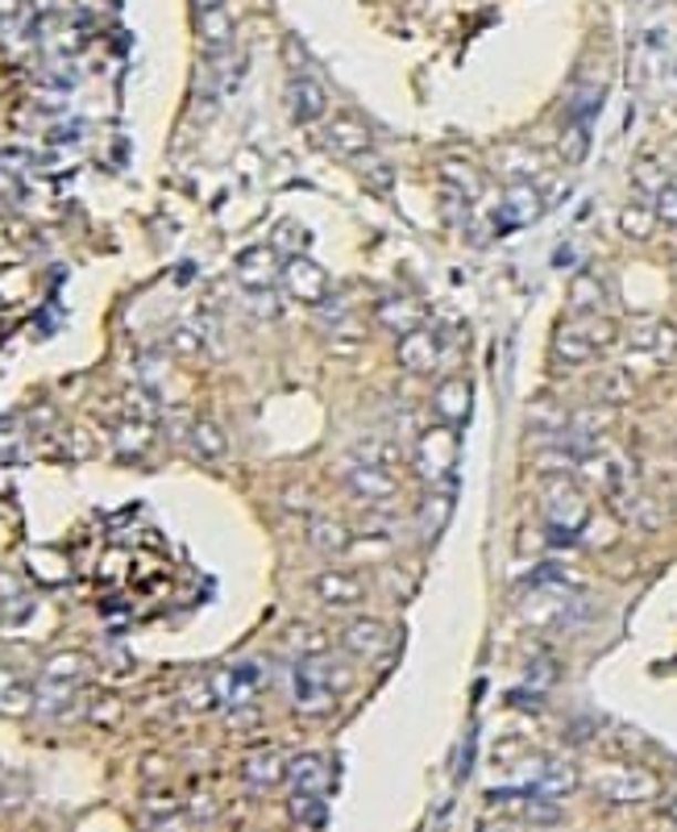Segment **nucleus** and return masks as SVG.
I'll list each match as a JSON object with an SVG mask.
<instances>
[{"mask_svg": "<svg viewBox=\"0 0 677 832\" xmlns=\"http://www.w3.org/2000/svg\"><path fill=\"white\" fill-rule=\"evenodd\" d=\"M541 512L544 524H549V538L553 541H574L586 520H591V503L582 496V487L570 479V475H553L544 479L541 487Z\"/></svg>", "mask_w": 677, "mask_h": 832, "instance_id": "f257e3e1", "label": "nucleus"}, {"mask_svg": "<svg viewBox=\"0 0 677 832\" xmlns=\"http://www.w3.org/2000/svg\"><path fill=\"white\" fill-rule=\"evenodd\" d=\"M615 337H619V330H615V321L603 316V312L574 316V321L558 325V333H553V354H558L565 366H586L594 354L607 350Z\"/></svg>", "mask_w": 677, "mask_h": 832, "instance_id": "f03ea898", "label": "nucleus"}, {"mask_svg": "<svg viewBox=\"0 0 677 832\" xmlns=\"http://www.w3.org/2000/svg\"><path fill=\"white\" fill-rule=\"evenodd\" d=\"M591 787L611 803H648L660 795V782L644 766H598L591 774Z\"/></svg>", "mask_w": 677, "mask_h": 832, "instance_id": "7ed1b4c3", "label": "nucleus"}, {"mask_svg": "<svg viewBox=\"0 0 677 832\" xmlns=\"http://www.w3.org/2000/svg\"><path fill=\"white\" fill-rule=\"evenodd\" d=\"M577 470L591 483H598V491L615 503H627L632 491H636V467H632V458L624 450H591L577 462Z\"/></svg>", "mask_w": 677, "mask_h": 832, "instance_id": "20e7f679", "label": "nucleus"}, {"mask_svg": "<svg viewBox=\"0 0 677 832\" xmlns=\"http://www.w3.org/2000/svg\"><path fill=\"white\" fill-rule=\"evenodd\" d=\"M454 462H458V437L449 425H437L420 434V446H416V470H420L424 483L440 487L449 475H454Z\"/></svg>", "mask_w": 677, "mask_h": 832, "instance_id": "39448f33", "label": "nucleus"}, {"mask_svg": "<svg viewBox=\"0 0 677 832\" xmlns=\"http://www.w3.org/2000/svg\"><path fill=\"white\" fill-rule=\"evenodd\" d=\"M291 695L304 711H324L333 708V687H329V662L321 658H300L291 670Z\"/></svg>", "mask_w": 677, "mask_h": 832, "instance_id": "423d86ee", "label": "nucleus"}, {"mask_svg": "<svg viewBox=\"0 0 677 832\" xmlns=\"http://www.w3.org/2000/svg\"><path fill=\"white\" fill-rule=\"evenodd\" d=\"M283 288L304 304H324L329 300V275H324L321 262L304 259V254H291L283 262Z\"/></svg>", "mask_w": 677, "mask_h": 832, "instance_id": "0eeeda50", "label": "nucleus"}, {"mask_svg": "<svg viewBox=\"0 0 677 832\" xmlns=\"http://www.w3.org/2000/svg\"><path fill=\"white\" fill-rule=\"evenodd\" d=\"M528 595L520 612H524V624H558L561 616H570V591L565 583H528Z\"/></svg>", "mask_w": 677, "mask_h": 832, "instance_id": "6e6552de", "label": "nucleus"}, {"mask_svg": "<svg viewBox=\"0 0 677 832\" xmlns=\"http://www.w3.org/2000/svg\"><path fill=\"white\" fill-rule=\"evenodd\" d=\"M632 346L640 350V354H648V358H677V325L674 321H660V316H644V321H636L632 325Z\"/></svg>", "mask_w": 677, "mask_h": 832, "instance_id": "1a4fd4ad", "label": "nucleus"}, {"mask_svg": "<svg viewBox=\"0 0 677 832\" xmlns=\"http://www.w3.org/2000/svg\"><path fill=\"white\" fill-rule=\"evenodd\" d=\"M312 595L329 607H357L366 600V587H362V579L350 571H321L312 579Z\"/></svg>", "mask_w": 677, "mask_h": 832, "instance_id": "9d476101", "label": "nucleus"}, {"mask_svg": "<svg viewBox=\"0 0 677 832\" xmlns=\"http://www.w3.org/2000/svg\"><path fill=\"white\" fill-rule=\"evenodd\" d=\"M541 212H544V196H541V188H537V184H528V179L508 184V191H503V205H499L503 226H532Z\"/></svg>", "mask_w": 677, "mask_h": 832, "instance_id": "9b49d317", "label": "nucleus"}, {"mask_svg": "<svg viewBox=\"0 0 677 832\" xmlns=\"http://www.w3.org/2000/svg\"><path fill=\"white\" fill-rule=\"evenodd\" d=\"M238 275L246 288L267 292V288H274V283L283 279V262H279V254H274L271 246H250V250H241Z\"/></svg>", "mask_w": 677, "mask_h": 832, "instance_id": "f8f14e48", "label": "nucleus"}, {"mask_svg": "<svg viewBox=\"0 0 677 832\" xmlns=\"http://www.w3.org/2000/svg\"><path fill=\"white\" fill-rule=\"evenodd\" d=\"M262 678V666H233V670H225V675H217L212 678V691H217V699L220 704H229V708H246L250 699L258 695V683Z\"/></svg>", "mask_w": 677, "mask_h": 832, "instance_id": "ddd939ff", "label": "nucleus"}, {"mask_svg": "<svg viewBox=\"0 0 677 832\" xmlns=\"http://www.w3.org/2000/svg\"><path fill=\"white\" fill-rule=\"evenodd\" d=\"M433 408H437L440 425H466L470 420V408H475V392H470V383L466 379H445L437 387V396H433Z\"/></svg>", "mask_w": 677, "mask_h": 832, "instance_id": "4468645a", "label": "nucleus"}, {"mask_svg": "<svg viewBox=\"0 0 677 832\" xmlns=\"http://www.w3.org/2000/svg\"><path fill=\"white\" fill-rule=\"evenodd\" d=\"M395 354H399V366H404V371H412V375H428V371L440 363V346H437V337H433L428 330L404 333Z\"/></svg>", "mask_w": 677, "mask_h": 832, "instance_id": "2eb2a0df", "label": "nucleus"}, {"mask_svg": "<svg viewBox=\"0 0 677 832\" xmlns=\"http://www.w3.org/2000/svg\"><path fill=\"white\" fill-rule=\"evenodd\" d=\"M345 487H350V496H357V500H366V503L390 500V496L399 491V483H395V475H390L387 467H350Z\"/></svg>", "mask_w": 677, "mask_h": 832, "instance_id": "dca6fc26", "label": "nucleus"}, {"mask_svg": "<svg viewBox=\"0 0 677 832\" xmlns=\"http://www.w3.org/2000/svg\"><path fill=\"white\" fill-rule=\"evenodd\" d=\"M329 782V762L321 753H295L288 762V787L295 795H321Z\"/></svg>", "mask_w": 677, "mask_h": 832, "instance_id": "f3484780", "label": "nucleus"}, {"mask_svg": "<svg viewBox=\"0 0 677 832\" xmlns=\"http://www.w3.org/2000/svg\"><path fill=\"white\" fill-rule=\"evenodd\" d=\"M528 791H537V795L544 799H565L577 791V770L570 762H561V758H544L541 762V774L532 779V787Z\"/></svg>", "mask_w": 677, "mask_h": 832, "instance_id": "a211bd4d", "label": "nucleus"}, {"mask_svg": "<svg viewBox=\"0 0 677 832\" xmlns=\"http://www.w3.org/2000/svg\"><path fill=\"white\" fill-rule=\"evenodd\" d=\"M187 441H191V450L200 454L204 462H220L229 454V437H225V429L212 416H196L191 429H187Z\"/></svg>", "mask_w": 677, "mask_h": 832, "instance_id": "6ab92c4d", "label": "nucleus"}, {"mask_svg": "<svg viewBox=\"0 0 677 832\" xmlns=\"http://www.w3.org/2000/svg\"><path fill=\"white\" fill-rule=\"evenodd\" d=\"M345 649L357 654V658H378L387 649V628L371 616H357L350 628H345Z\"/></svg>", "mask_w": 677, "mask_h": 832, "instance_id": "aec40b11", "label": "nucleus"}, {"mask_svg": "<svg viewBox=\"0 0 677 832\" xmlns=\"http://www.w3.org/2000/svg\"><path fill=\"white\" fill-rule=\"evenodd\" d=\"M324 138H329V146L341 150V155H362V150H371V129L362 122H354V117H333L329 129H324Z\"/></svg>", "mask_w": 677, "mask_h": 832, "instance_id": "412c9836", "label": "nucleus"}, {"mask_svg": "<svg viewBox=\"0 0 677 832\" xmlns=\"http://www.w3.org/2000/svg\"><path fill=\"white\" fill-rule=\"evenodd\" d=\"M657 226L660 221L648 200H632V205L619 208V233L632 238V242H648V238L657 233Z\"/></svg>", "mask_w": 677, "mask_h": 832, "instance_id": "4be33fe9", "label": "nucleus"}, {"mask_svg": "<svg viewBox=\"0 0 677 832\" xmlns=\"http://www.w3.org/2000/svg\"><path fill=\"white\" fill-rule=\"evenodd\" d=\"M308 541H312V550H321V554H345L350 529L333 517H312L308 520Z\"/></svg>", "mask_w": 677, "mask_h": 832, "instance_id": "5701e85b", "label": "nucleus"}, {"mask_svg": "<svg viewBox=\"0 0 677 832\" xmlns=\"http://www.w3.org/2000/svg\"><path fill=\"white\" fill-rule=\"evenodd\" d=\"M291 113L295 122H321L324 117V87L316 80H295L291 84Z\"/></svg>", "mask_w": 677, "mask_h": 832, "instance_id": "b1692460", "label": "nucleus"}, {"mask_svg": "<svg viewBox=\"0 0 677 832\" xmlns=\"http://www.w3.org/2000/svg\"><path fill=\"white\" fill-rule=\"evenodd\" d=\"M607 309V288L598 283L594 275H577L570 283V312L574 316H591V312Z\"/></svg>", "mask_w": 677, "mask_h": 832, "instance_id": "393cba45", "label": "nucleus"}, {"mask_svg": "<svg viewBox=\"0 0 677 832\" xmlns=\"http://www.w3.org/2000/svg\"><path fill=\"white\" fill-rule=\"evenodd\" d=\"M283 779H288V766H283V758L274 749H258L254 758L246 762V782L258 787V791H267V787H274V782Z\"/></svg>", "mask_w": 677, "mask_h": 832, "instance_id": "a878e982", "label": "nucleus"}, {"mask_svg": "<svg viewBox=\"0 0 677 832\" xmlns=\"http://www.w3.org/2000/svg\"><path fill=\"white\" fill-rule=\"evenodd\" d=\"M378 321L387 325L390 333H412V330H420V309L412 304V300H404V295H390V300H383L378 304Z\"/></svg>", "mask_w": 677, "mask_h": 832, "instance_id": "bb28decb", "label": "nucleus"}, {"mask_svg": "<svg viewBox=\"0 0 677 832\" xmlns=\"http://www.w3.org/2000/svg\"><path fill=\"white\" fill-rule=\"evenodd\" d=\"M449 512H454V500L445 496V491H433L428 500H424V508H420V533H424V541H433L445 529V520H449Z\"/></svg>", "mask_w": 677, "mask_h": 832, "instance_id": "cd10ccee", "label": "nucleus"}, {"mask_svg": "<svg viewBox=\"0 0 677 832\" xmlns=\"http://www.w3.org/2000/svg\"><path fill=\"white\" fill-rule=\"evenodd\" d=\"M632 392H636V383L627 379L624 371H607V375L594 379V396L607 399V404H624V399H632Z\"/></svg>", "mask_w": 677, "mask_h": 832, "instance_id": "c85d7f7f", "label": "nucleus"}, {"mask_svg": "<svg viewBox=\"0 0 677 832\" xmlns=\"http://www.w3.org/2000/svg\"><path fill=\"white\" fill-rule=\"evenodd\" d=\"M632 179H636V191H640L648 205H653V200H657V191L665 188V184H669V175L660 171L657 163H648V158H640V163H636V171H632Z\"/></svg>", "mask_w": 677, "mask_h": 832, "instance_id": "c756f323", "label": "nucleus"}, {"mask_svg": "<svg viewBox=\"0 0 677 832\" xmlns=\"http://www.w3.org/2000/svg\"><path fill=\"white\" fill-rule=\"evenodd\" d=\"M387 462H390V446L374 441V437L350 446V467H387Z\"/></svg>", "mask_w": 677, "mask_h": 832, "instance_id": "7c9ffc66", "label": "nucleus"}, {"mask_svg": "<svg viewBox=\"0 0 677 832\" xmlns=\"http://www.w3.org/2000/svg\"><path fill=\"white\" fill-rule=\"evenodd\" d=\"M34 711V687L13 683L9 691L0 695V716H30Z\"/></svg>", "mask_w": 677, "mask_h": 832, "instance_id": "2f4dec72", "label": "nucleus"}, {"mask_svg": "<svg viewBox=\"0 0 677 832\" xmlns=\"http://www.w3.org/2000/svg\"><path fill=\"white\" fill-rule=\"evenodd\" d=\"M291 815H295L304 829H316V824H324V799L321 795H295V791H291Z\"/></svg>", "mask_w": 677, "mask_h": 832, "instance_id": "473e14b6", "label": "nucleus"}, {"mask_svg": "<svg viewBox=\"0 0 677 832\" xmlns=\"http://www.w3.org/2000/svg\"><path fill=\"white\" fill-rule=\"evenodd\" d=\"M117 446L125 454H137V450H146V446H150V429H146V420H142V416H129V420L121 425Z\"/></svg>", "mask_w": 677, "mask_h": 832, "instance_id": "72a5a7b5", "label": "nucleus"}, {"mask_svg": "<svg viewBox=\"0 0 677 832\" xmlns=\"http://www.w3.org/2000/svg\"><path fill=\"white\" fill-rule=\"evenodd\" d=\"M80 675H84V658L80 654H54L46 662V678H54V683H75Z\"/></svg>", "mask_w": 677, "mask_h": 832, "instance_id": "f704fd0d", "label": "nucleus"}, {"mask_svg": "<svg viewBox=\"0 0 677 832\" xmlns=\"http://www.w3.org/2000/svg\"><path fill=\"white\" fill-rule=\"evenodd\" d=\"M653 212H657L660 226L677 229V184H665V188L657 191V200H653Z\"/></svg>", "mask_w": 677, "mask_h": 832, "instance_id": "c9c22d12", "label": "nucleus"}, {"mask_svg": "<svg viewBox=\"0 0 677 832\" xmlns=\"http://www.w3.org/2000/svg\"><path fill=\"white\" fill-rule=\"evenodd\" d=\"M586 142H591L586 138V129L574 125V129L561 138V158H565V163H582V158H586Z\"/></svg>", "mask_w": 677, "mask_h": 832, "instance_id": "e433bc0d", "label": "nucleus"}, {"mask_svg": "<svg viewBox=\"0 0 677 832\" xmlns=\"http://www.w3.org/2000/svg\"><path fill=\"white\" fill-rule=\"evenodd\" d=\"M478 832H528V824H515V820H491V824H482Z\"/></svg>", "mask_w": 677, "mask_h": 832, "instance_id": "4c0bfd02", "label": "nucleus"}, {"mask_svg": "<svg viewBox=\"0 0 677 832\" xmlns=\"http://www.w3.org/2000/svg\"><path fill=\"white\" fill-rule=\"evenodd\" d=\"M220 4H225V0H196V9H200V18H204V13H217Z\"/></svg>", "mask_w": 677, "mask_h": 832, "instance_id": "58836bf2", "label": "nucleus"}, {"mask_svg": "<svg viewBox=\"0 0 677 832\" xmlns=\"http://www.w3.org/2000/svg\"><path fill=\"white\" fill-rule=\"evenodd\" d=\"M13 683H18V678H13V675H9V670H0V695H4V691H9V687H13Z\"/></svg>", "mask_w": 677, "mask_h": 832, "instance_id": "ea45409f", "label": "nucleus"}, {"mask_svg": "<svg viewBox=\"0 0 677 832\" xmlns=\"http://www.w3.org/2000/svg\"><path fill=\"white\" fill-rule=\"evenodd\" d=\"M669 815H674V824H677V799H674V808H669Z\"/></svg>", "mask_w": 677, "mask_h": 832, "instance_id": "a19ab883", "label": "nucleus"}, {"mask_svg": "<svg viewBox=\"0 0 677 832\" xmlns=\"http://www.w3.org/2000/svg\"><path fill=\"white\" fill-rule=\"evenodd\" d=\"M528 832H549V829H537V824H532V829H528Z\"/></svg>", "mask_w": 677, "mask_h": 832, "instance_id": "79ce46f5", "label": "nucleus"}, {"mask_svg": "<svg viewBox=\"0 0 677 832\" xmlns=\"http://www.w3.org/2000/svg\"><path fill=\"white\" fill-rule=\"evenodd\" d=\"M0 616H4V604H0Z\"/></svg>", "mask_w": 677, "mask_h": 832, "instance_id": "37998d69", "label": "nucleus"}, {"mask_svg": "<svg viewBox=\"0 0 677 832\" xmlns=\"http://www.w3.org/2000/svg\"><path fill=\"white\" fill-rule=\"evenodd\" d=\"M0 799H4V791H0Z\"/></svg>", "mask_w": 677, "mask_h": 832, "instance_id": "c03bdc74", "label": "nucleus"}]
</instances>
